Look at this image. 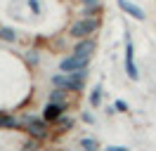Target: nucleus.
I'll use <instances>...</instances> for the list:
<instances>
[{
    "label": "nucleus",
    "mask_w": 156,
    "mask_h": 151,
    "mask_svg": "<svg viewBox=\"0 0 156 151\" xmlns=\"http://www.w3.org/2000/svg\"><path fill=\"white\" fill-rule=\"evenodd\" d=\"M50 123L45 118H36V116H26L24 118V130L29 132V137H36V139H48L50 137Z\"/></svg>",
    "instance_id": "nucleus-1"
},
{
    "label": "nucleus",
    "mask_w": 156,
    "mask_h": 151,
    "mask_svg": "<svg viewBox=\"0 0 156 151\" xmlns=\"http://www.w3.org/2000/svg\"><path fill=\"white\" fill-rule=\"evenodd\" d=\"M97 26H99L97 19H80V21H76L73 26L69 28V33L73 38H88V36H92V33L97 31Z\"/></svg>",
    "instance_id": "nucleus-2"
},
{
    "label": "nucleus",
    "mask_w": 156,
    "mask_h": 151,
    "mask_svg": "<svg viewBox=\"0 0 156 151\" xmlns=\"http://www.w3.org/2000/svg\"><path fill=\"white\" fill-rule=\"evenodd\" d=\"M126 73L130 80H137L140 78V71L135 66V45L130 40V33H126Z\"/></svg>",
    "instance_id": "nucleus-3"
},
{
    "label": "nucleus",
    "mask_w": 156,
    "mask_h": 151,
    "mask_svg": "<svg viewBox=\"0 0 156 151\" xmlns=\"http://www.w3.org/2000/svg\"><path fill=\"white\" fill-rule=\"evenodd\" d=\"M90 61V57H80V54H71L66 57L64 61H59V68L64 73H71V71H78V68H85Z\"/></svg>",
    "instance_id": "nucleus-4"
},
{
    "label": "nucleus",
    "mask_w": 156,
    "mask_h": 151,
    "mask_svg": "<svg viewBox=\"0 0 156 151\" xmlns=\"http://www.w3.org/2000/svg\"><path fill=\"white\" fill-rule=\"evenodd\" d=\"M85 85V68H78V71H71V76L66 78V87L78 92L80 87Z\"/></svg>",
    "instance_id": "nucleus-5"
},
{
    "label": "nucleus",
    "mask_w": 156,
    "mask_h": 151,
    "mask_svg": "<svg viewBox=\"0 0 156 151\" xmlns=\"http://www.w3.org/2000/svg\"><path fill=\"white\" fill-rule=\"evenodd\" d=\"M64 109H66V106H62V104H52V102H50L48 106L43 109V118H45L48 123H57L59 118H62Z\"/></svg>",
    "instance_id": "nucleus-6"
},
{
    "label": "nucleus",
    "mask_w": 156,
    "mask_h": 151,
    "mask_svg": "<svg viewBox=\"0 0 156 151\" xmlns=\"http://www.w3.org/2000/svg\"><path fill=\"white\" fill-rule=\"evenodd\" d=\"M92 52H95V40L92 38H80V43H76V47H73V54H80V57H92Z\"/></svg>",
    "instance_id": "nucleus-7"
},
{
    "label": "nucleus",
    "mask_w": 156,
    "mask_h": 151,
    "mask_svg": "<svg viewBox=\"0 0 156 151\" xmlns=\"http://www.w3.org/2000/svg\"><path fill=\"white\" fill-rule=\"evenodd\" d=\"M116 2H118V7L123 9L126 14H130L133 19H137V21H142V19H144V9H140L137 5H133L130 0H116Z\"/></svg>",
    "instance_id": "nucleus-8"
},
{
    "label": "nucleus",
    "mask_w": 156,
    "mask_h": 151,
    "mask_svg": "<svg viewBox=\"0 0 156 151\" xmlns=\"http://www.w3.org/2000/svg\"><path fill=\"white\" fill-rule=\"evenodd\" d=\"M69 97V87H55L52 92H50V102L52 104H62V106H66V99Z\"/></svg>",
    "instance_id": "nucleus-9"
},
{
    "label": "nucleus",
    "mask_w": 156,
    "mask_h": 151,
    "mask_svg": "<svg viewBox=\"0 0 156 151\" xmlns=\"http://www.w3.org/2000/svg\"><path fill=\"white\" fill-rule=\"evenodd\" d=\"M0 128H7V130H19L21 123L17 121V118H12V116H7V113H0Z\"/></svg>",
    "instance_id": "nucleus-10"
},
{
    "label": "nucleus",
    "mask_w": 156,
    "mask_h": 151,
    "mask_svg": "<svg viewBox=\"0 0 156 151\" xmlns=\"http://www.w3.org/2000/svg\"><path fill=\"white\" fill-rule=\"evenodd\" d=\"M0 40H5V43H14V40H17V33H14L10 26H2V28H0Z\"/></svg>",
    "instance_id": "nucleus-11"
},
{
    "label": "nucleus",
    "mask_w": 156,
    "mask_h": 151,
    "mask_svg": "<svg viewBox=\"0 0 156 151\" xmlns=\"http://www.w3.org/2000/svg\"><path fill=\"white\" fill-rule=\"evenodd\" d=\"M90 104H92V106H99V104H102V85H95V87H92Z\"/></svg>",
    "instance_id": "nucleus-12"
},
{
    "label": "nucleus",
    "mask_w": 156,
    "mask_h": 151,
    "mask_svg": "<svg viewBox=\"0 0 156 151\" xmlns=\"http://www.w3.org/2000/svg\"><path fill=\"white\" fill-rule=\"evenodd\" d=\"M71 125H73V121H64V118H59V121H57V130H55V135H62V132H66Z\"/></svg>",
    "instance_id": "nucleus-13"
},
{
    "label": "nucleus",
    "mask_w": 156,
    "mask_h": 151,
    "mask_svg": "<svg viewBox=\"0 0 156 151\" xmlns=\"http://www.w3.org/2000/svg\"><path fill=\"white\" fill-rule=\"evenodd\" d=\"M40 149V139H36V137H31V142L24 146V151H38Z\"/></svg>",
    "instance_id": "nucleus-14"
},
{
    "label": "nucleus",
    "mask_w": 156,
    "mask_h": 151,
    "mask_svg": "<svg viewBox=\"0 0 156 151\" xmlns=\"http://www.w3.org/2000/svg\"><path fill=\"white\" fill-rule=\"evenodd\" d=\"M52 83H55V87H66V76L57 73L55 78H52Z\"/></svg>",
    "instance_id": "nucleus-15"
},
{
    "label": "nucleus",
    "mask_w": 156,
    "mask_h": 151,
    "mask_svg": "<svg viewBox=\"0 0 156 151\" xmlns=\"http://www.w3.org/2000/svg\"><path fill=\"white\" fill-rule=\"evenodd\" d=\"M80 146L88 149V151H97V142H95V139H83V142H80Z\"/></svg>",
    "instance_id": "nucleus-16"
},
{
    "label": "nucleus",
    "mask_w": 156,
    "mask_h": 151,
    "mask_svg": "<svg viewBox=\"0 0 156 151\" xmlns=\"http://www.w3.org/2000/svg\"><path fill=\"white\" fill-rule=\"evenodd\" d=\"M104 151H128V146H107Z\"/></svg>",
    "instance_id": "nucleus-17"
},
{
    "label": "nucleus",
    "mask_w": 156,
    "mask_h": 151,
    "mask_svg": "<svg viewBox=\"0 0 156 151\" xmlns=\"http://www.w3.org/2000/svg\"><path fill=\"white\" fill-rule=\"evenodd\" d=\"M85 7H92V5H99V0H83Z\"/></svg>",
    "instance_id": "nucleus-18"
},
{
    "label": "nucleus",
    "mask_w": 156,
    "mask_h": 151,
    "mask_svg": "<svg viewBox=\"0 0 156 151\" xmlns=\"http://www.w3.org/2000/svg\"><path fill=\"white\" fill-rule=\"evenodd\" d=\"M116 109H118V111H128V106H126V102H116Z\"/></svg>",
    "instance_id": "nucleus-19"
},
{
    "label": "nucleus",
    "mask_w": 156,
    "mask_h": 151,
    "mask_svg": "<svg viewBox=\"0 0 156 151\" xmlns=\"http://www.w3.org/2000/svg\"><path fill=\"white\" fill-rule=\"evenodd\" d=\"M83 151H88V149H83Z\"/></svg>",
    "instance_id": "nucleus-20"
}]
</instances>
